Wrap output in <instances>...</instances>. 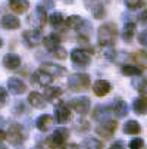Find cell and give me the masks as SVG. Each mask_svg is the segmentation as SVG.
I'll list each match as a JSON object with an SVG mask.
<instances>
[{"label":"cell","instance_id":"277c9868","mask_svg":"<svg viewBox=\"0 0 147 149\" xmlns=\"http://www.w3.org/2000/svg\"><path fill=\"white\" fill-rule=\"evenodd\" d=\"M71 61L77 67H88L91 62V56L84 49H74L71 52Z\"/></svg>","mask_w":147,"mask_h":149},{"label":"cell","instance_id":"44dd1931","mask_svg":"<svg viewBox=\"0 0 147 149\" xmlns=\"http://www.w3.org/2000/svg\"><path fill=\"white\" fill-rule=\"evenodd\" d=\"M19 25L21 22L15 15H5L2 18V27L6 30H15V28H19Z\"/></svg>","mask_w":147,"mask_h":149},{"label":"cell","instance_id":"d590c367","mask_svg":"<svg viewBox=\"0 0 147 149\" xmlns=\"http://www.w3.org/2000/svg\"><path fill=\"white\" fill-rule=\"evenodd\" d=\"M52 55H53L56 59H65V58H66V50L59 45L57 47H55V49L52 50Z\"/></svg>","mask_w":147,"mask_h":149},{"label":"cell","instance_id":"3957f363","mask_svg":"<svg viewBox=\"0 0 147 149\" xmlns=\"http://www.w3.org/2000/svg\"><path fill=\"white\" fill-rule=\"evenodd\" d=\"M6 139H8L12 145H21V143L27 139V134H25V130H24L19 124H12V125L9 127L8 133H6Z\"/></svg>","mask_w":147,"mask_h":149},{"label":"cell","instance_id":"4316f807","mask_svg":"<svg viewBox=\"0 0 147 149\" xmlns=\"http://www.w3.org/2000/svg\"><path fill=\"white\" fill-rule=\"evenodd\" d=\"M135 34V24L134 22H127L124 25V30H122V38L124 41H131L133 37Z\"/></svg>","mask_w":147,"mask_h":149},{"label":"cell","instance_id":"1f68e13d","mask_svg":"<svg viewBox=\"0 0 147 149\" xmlns=\"http://www.w3.org/2000/svg\"><path fill=\"white\" fill-rule=\"evenodd\" d=\"M101 47H103V49H101V56H103L104 59H109V61L115 59L116 50L113 49V46H101Z\"/></svg>","mask_w":147,"mask_h":149},{"label":"cell","instance_id":"8d00e7d4","mask_svg":"<svg viewBox=\"0 0 147 149\" xmlns=\"http://www.w3.org/2000/svg\"><path fill=\"white\" fill-rule=\"evenodd\" d=\"M75 130H78V132H87V130H90L88 121H86V120H78V121L75 123Z\"/></svg>","mask_w":147,"mask_h":149},{"label":"cell","instance_id":"d4e9b609","mask_svg":"<svg viewBox=\"0 0 147 149\" xmlns=\"http://www.w3.org/2000/svg\"><path fill=\"white\" fill-rule=\"evenodd\" d=\"M62 93H63V90L60 87H50L49 86V89H46V92H44V99L49 102H55L56 99H59L62 96Z\"/></svg>","mask_w":147,"mask_h":149},{"label":"cell","instance_id":"d6a6232c","mask_svg":"<svg viewBox=\"0 0 147 149\" xmlns=\"http://www.w3.org/2000/svg\"><path fill=\"white\" fill-rule=\"evenodd\" d=\"M90 12L93 13V16H94L96 19H101V18H104V13H106L103 3H99V5H96L94 8H91Z\"/></svg>","mask_w":147,"mask_h":149},{"label":"cell","instance_id":"7dc6e473","mask_svg":"<svg viewBox=\"0 0 147 149\" xmlns=\"http://www.w3.org/2000/svg\"><path fill=\"white\" fill-rule=\"evenodd\" d=\"M35 149H47V148H44V146H37Z\"/></svg>","mask_w":147,"mask_h":149},{"label":"cell","instance_id":"f1b7e54d","mask_svg":"<svg viewBox=\"0 0 147 149\" xmlns=\"http://www.w3.org/2000/svg\"><path fill=\"white\" fill-rule=\"evenodd\" d=\"M133 59L135 61L137 65H140L141 68H146L147 67V52L146 50H138L134 53Z\"/></svg>","mask_w":147,"mask_h":149},{"label":"cell","instance_id":"ffe728a7","mask_svg":"<svg viewBox=\"0 0 147 149\" xmlns=\"http://www.w3.org/2000/svg\"><path fill=\"white\" fill-rule=\"evenodd\" d=\"M133 109L135 114H140V115H144L147 112V97L146 96H138L134 99L133 102Z\"/></svg>","mask_w":147,"mask_h":149},{"label":"cell","instance_id":"9a60e30c","mask_svg":"<svg viewBox=\"0 0 147 149\" xmlns=\"http://www.w3.org/2000/svg\"><path fill=\"white\" fill-rule=\"evenodd\" d=\"M41 70H44L46 72H49V74L53 75V77H60V75L66 74V70L62 67V65L52 63V62H44L43 65H41Z\"/></svg>","mask_w":147,"mask_h":149},{"label":"cell","instance_id":"603a6c76","mask_svg":"<svg viewBox=\"0 0 147 149\" xmlns=\"http://www.w3.org/2000/svg\"><path fill=\"white\" fill-rule=\"evenodd\" d=\"M141 132V127H140V123L135 121V120H130L124 124V133L125 134H138Z\"/></svg>","mask_w":147,"mask_h":149},{"label":"cell","instance_id":"30bf717a","mask_svg":"<svg viewBox=\"0 0 147 149\" xmlns=\"http://www.w3.org/2000/svg\"><path fill=\"white\" fill-rule=\"evenodd\" d=\"M8 89L12 95H22L27 92V86L22 80H19L16 77H12L8 80Z\"/></svg>","mask_w":147,"mask_h":149},{"label":"cell","instance_id":"5b68a950","mask_svg":"<svg viewBox=\"0 0 147 149\" xmlns=\"http://www.w3.org/2000/svg\"><path fill=\"white\" fill-rule=\"evenodd\" d=\"M116 129H118L116 121H113V120H106V121H101V123L96 127V133L100 134V136H103L104 139H109V137L113 136V133L116 132Z\"/></svg>","mask_w":147,"mask_h":149},{"label":"cell","instance_id":"7a4b0ae2","mask_svg":"<svg viewBox=\"0 0 147 149\" xmlns=\"http://www.w3.org/2000/svg\"><path fill=\"white\" fill-rule=\"evenodd\" d=\"M90 75L87 74H72L68 80V86L72 92H84L90 87Z\"/></svg>","mask_w":147,"mask_h":149},{"label":"cell","instance_id":"6da1fadb","mask_svg":"<svg viewBox=\"0 0 147 149\" xmlns=\"http://www.w3.org/2000/svg\"><path fill=\"white\" fill-rule=\"evenodd\" d=\"M116 37H118V28L113 22H106L99 27L97 40L100 46H113Z\"/></svg>","mask_w":147,"mask_h":149},{"label":"cell","instance_id":"60d3db41","mask_svg":"<svg viewBox=\"0 0 147 149\" xmlns=\"http://www.w3.org/2000/svg\"><path fill=\"white\" fill-rule=\"evenodd\" d=\"M109 149H125V143H124L122 140H116V142H113V143L110 145Z\"/></svg>","mask_w":147,"mask_h":149},{"label":"cell","instance_id":"2e32d148","mask_svg":"<svg viewBox=\"0 0 147 149\" xmlns=\"http://www.w3.org/2000/svg\"><path fill=\"white\" fill-rule=\"evenodd\" d=\"M2 63H3V67L8 68V70H18L21 67V58L18 55H15V53H8V55L3 56Z\"/></svg>","mask_w":147,"mask_h":149},{"label":"cell","instance_id":"ac0fdd59","mask_svg":"<svg viewBox=\"0 0 147 149\" xmlns=\"http://www.w3.org/2000/svg\"><path fill=\"white\" fill-rule=\"evenodd\" d=\"M35 125H37V129L40 132H49L50 130V127L53 125V118L47 114H43V115H40L35 121Z\"/></svg>","mask_w":147,"mask_h":149},{"label":"cell","instance_id":"5bb4252c","mask_svg":"<svg viewBox=\"0 0 147 149\" xmlns=\"http://www.w3.org/2000/svg\"><path fill=\"white\" fill-rule=\"evenodd\" d=\"M112 86H110V83L106 81V80H97L94 84H93V92L96 96L101 97V96H106L109 92H110Z\"/></svg>","mask_w":147,"mask_h":149},{"label":"cell","instance_id":"52a82bcc","mask_svg":"<svg viewBox=\"0 0 147 149\" xmlns=\"http://www.w3.org/2000/svg\"><path fill=\"white\" fill-rule=\"evenodd\" d=\"M53 75H50L49 72H46L44 70H38L32 74V81L35 84H40V86H43V87H49L50 84L53 83Z\"/></svg>","mask_w":147,"mask_h":149},{"label":"cell","instance_id":"7bdbcfd3","mask_svg":"<svg viewBox=\"0 0 147 149\" xmlns=\"http://www.w3.org/2000/svg\"><path fill=\"white\" fill-rule=\"evenodd\" d=\"M138 19H140V22H143V24H147V10H143V12L140 13Z\"/></svg>","mask_w":147,"mask_h":149},{"label":"cell","instance_id":"c3c4849f","mask_svg":"<svg viewBox=\"0 0 147 149\" xmlns=\"http://www.w3.org/2000/svg\"><path fill=\"white\" fill-rule=\"evenodd\" d=\"M3 46V41H2V38H0V47H2Z\"/></svg>","mask_w":147,"mask_h":149},{"label":"cell","instance_id":"ba28073f","mask_svg":"<svg viewBox=\"0 0 147 149\" xmlns=\"http://www.w3.org/2000/svg\"><path fill=\"white\" fill-rule=\"evenodd\" d=\"M71 117V109L68 108V105L66 103H57L56 105V108H55V118L59 124H63L69 120Z\"/></svg>","mask_w":147,"mask_h":149},{"label":"cell","instance_id":"f6af8a7d","mask_svg":"<svg viewBox=\"0 0 147 149\" xmlns=\"http://www.w3.org/2000/svg\"><path fill=\"white\" fill-rule=\"evenodd\" d=\"M3 139H6V133L3 130H0V140H3Z\"/></svg>","mask_w":147,"mask_h":149},{"label":"cell","instance_id":"836d02e7","mask_svg":"<svg viewBox=\"0 0 147 149\" xmlns=\"http://www.w3.org/2000/svg\"><path fill=\"white\" fill-rule=\"evenodd\" d=\"M49 21H50V24L53 27H57V25H60L62 22H63V15L59 13V12H55V13H52L49 16Z\"/></svg>","mask_w":147,"mask_h":149},{"label":"cell","instance_id":"b9f144b4","mask_svg":"<svg viewBox=\"0 0 147 149\" xmlns=\"http://www.w3.org/2000/svg\"><path fill=\"white\" fill-rule=\"evenodd\" d=\"M84 3H86L87 9L90 10L91 8H94L96 5H99V3H101V2H100V0H84Z\"/></svg>","mask_w":147,"mask_h":149},{"label":"cell","instance_id":"f546056e","mask_svg":"<svg viewBox=\"0 0 147 149\" xmlns=\"http://www.w3.org/2000/svg\"><path fill=\"white\" fill-rule=\"evenodd\" d=\"M82 22H84V19H82L81 16H78V15H72V16H69V18L66 19V27L74 28V30H78V28L81 27Z\"/></svg>","mask_w":147,"mask_h":149},{"label":"cell","instance_id":"d6986e66","mask_svg":"<svg viewBox=\"0 0 147 149\" xmlns=\"http://www.w3.org/2000/svg\"><path fill=\"white\" fill-rule=\"evenodd\" d=\"M28 102L32 108H44L46 106V99L44 96L38 93V92H31L30 96H28Z\"/></svg>","mask_w":147,"mask_h":149},{"label":"cell","instance_id":"bcb514c9","mask_svg":"<svg viewBox=\"0 0 147 149\" xmlns=\"http://www.w3.org/2000/svg\"><path fill=\"white\" fill-rule=\"evenodd\" d=\"M0 149H8V148L3 145V142H2V140H0Z\"/></svg>","mask_w":147,"mask_h":149},{"label":"cell","instance_id":"484cf974","mask_svg":"<svg viewBox=\"0 0 147 149\" xmlns=\"http://www.w3.org/2000/svg\"><path fill=\"white\" fill-rule=\"evenodd\" d=\"M59 41H60V38H59L57 34H50V36H47V37L43 40V45H44V47H46L49 52H52L55 47L59 46Z\"/></svg>","mask_w":147,"mask_h":149},{"label":"cell","instance_id":"4fadbf2b","mask_svg":"<svg viewBox=\"0 0 147 149\" xmlns=\"http://www.w3.org/2000/svg\"><path fill=\"white\" fill-rule=\"evenodd\" d=\"M110 109H112V112H113L118 118H124L125 115L128 114V106H127V103H125L121 97H116V99L113 100Z\"/></svg>","mask_w":147,"mask_h":149},{"label":"cell","instance_id":"74e56055","mask_svg":"<svg viewBox=\"0 0 147 149\" xmlns=\"http://www.w3.org/2000/svg\"><path fill=\"white\" fill-rule=\"evenodd\" d=\"M144 148V142L141 137H134L130 142V149H143Z\"/></svg>","mask_w":147,"mask_h":149},{"label":"cell","instance_id":"4dcf8cb0","mask_svg":"<svg viewBox=\"0 0 147 149\" xmlns=\"http://www.w3.org/2000/svg\"><path fill=\"white\" fill-rule=\"evenodd\" d=\"M122 72L125 75L135 77V75H140L141 74V68L140 67H135V65H124L122 67Z\"/></svg>","mask_w":147,"mask_h":149},{"label":"cell","instance_id":"7c38bea8","mask_svg":"<svg viewBox=\"0 0 147 149\" xmlns=\"http://www.w3.org/2000/svg\"><path fill=\"white\" fill-rule=\"evenodd\" d=\"M46 18H47L46 10L38 5V6H37V9L34 10V13H31V15H30V22H31V24H34L37 28H41V27L44 25V22H46Z\"/></svg>","mask_w":147,"mask_h":149},{"label":"cell","instance_id":"83f0119b","mask_svg":"<svg viewBox=\"0 0 147 149\" xmlns=\"http://www.w3.org/2000/svg\"><path fill=\"white\" fill-rule=\"evenodd\" d=\"M82 146L86 149H103V143L96 137H86L82 140Z\"/></svg>","mask_w":147,"mask_h":149},{"label":"cell","instance_id":"8fae6325","mask_svg":"<svg viewBox=\"0 0 147 149\" xmlns=\"http://www.w3.org/2000/svg\"><path fill=\"white\" fill-rule=\"evenodd\" d=\"M68 137H69V130L66 127H57L52 134V145L53 146H62V143H65Z\"/></svg>","mask_w":147,"mask_h":149},{"label":"cell","instance_id":"cb8c5ba5","mask_svg":"<svg viewBox=\"0 0 147 149\" xmlns=\"http://www.w3.org/2000/svg\"><path fill=\"white\" fill-rule=\"evenodd\" d=\"M131 84H133V87L135 90H138L140 93H146L147 92V78L146 77H141V74L140 75H135L133 78Z\"/></svg>","mask_w":147,"mask_h":149},{"label":"cell","instance_id":"9c48e42d","mask_svg":"<svg viewBox=\"0 0 147 149\" xmlns=\"http://www.w3.org/2000/svg\"><path fill=\"white\" fill-rule=\"evenodd\" d=\"M24 43L27 47H34L41 41V31L40 30H28L22 34Z\"/></svg>","mask_w":147,"mask_h":149},{"label":"cell","instance_id":"e0dca14e","mask_svg":"<svg viewBox=\"0 0 147 149\" xmlns=\"http://www.w3.org/2000/svg\"><path fill=\"white\" fill-rule=\"evenodd\" d=\"M110 114H112V109L108 108L104 105H99L94 108V112H93V118L97 120V121H106V120H110Z\"/></svg>","mask_w":147,"mask_h":149},{"label":"cell","instance_id":"f35d334b","mask_svg":"<svg viewBox=\"0 0 147 149\" xmlns=\"http://www.w3.org/2000/svg\"><path fill=\"white\" fill-rule=\"evenodd\" d=\"M138 41H140V45L147 46V30H144L138 34Z\"/></svg>","mask_w":147,"mask_h":149},{"label":"cell","instance_id":"ee69618b","mask_svg":"<svg viewBox=\"0 0 147 149\" xmlns=\"http://www.w3.org/2000/svg\"><path fill=\"white\" fill-rule=\"evenodd\" d=\"M62 149H79V146H78L77 143H69V145L62 146Z\"/></svg>","mask_w":147,"mask_h":149},{"label":"cell","instance_id":"e575fe53","mask_svg":"<svg viewBox=\"0 0 147 149\" xmlns=\"http://www.w3.org/2000/svg\"><path fill=\"white\" fill-rule=\"evenodd\" d=\"M125 5H127L130 10H135L144 5V0H125Z\"/></svg>","mask_w":147,"mask_h":149},{"label":"cell","instance_id":"8992f818","mask_svg":"<svg viewBox=\"0 0 147 149\" xmlns=\"http://www.w3.org/2000/svg\"><path fill=\"white\" fill-rule=\"evenodd\" d=\"M90 105H91V102L87 96H79V97H75L71 100V106L79 115H86L90 111Z\"/></svg>","mask_w":147,"mask_h":149},{"label":"cell","instance_id":"7402d4cb","mask_svg":"<svg viewBox=\"0 0 147 149\" xmlns=\"http://www.w3.org/2000/svg\"><path fill=\"white\" fill-rule=\"evenodd\" d=\"M30 8L28 0H10V9L15 13H25Z\"/></svg>","mask_w":147,"mask_h":149},{"label":"cell","instance_id":"ab89813d","mask_svg":"<svg viewBox=\"0 0 147 149\" xmlns=\"http://www.w3.org/2000/svg\"><path fill=\"white\" fill-rule=\"evenodd\" d=\"M6 100H8V92L3 87H0V106H3Z\"/></svg>","mask_w":147,"mask_h":149}]
</instances>
